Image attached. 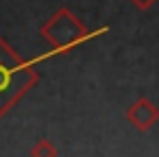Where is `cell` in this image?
<instances>
[{
  "instance_id": "1",
  "label": "cell",
  "mask_w": 159,
  "mask_h": 157,
  "mask_svg": "<svg viewBox=\"0 0 159 157\" xmlns=\"http://www.w3.org/2000/svg\"><path fill=\"white\" fill-rule=\"evenodd\" d=\"M157 109L148 103V100H139L137 105H133V109L129 111V118L139 127V129H148L155 120H157Z\"/></svg>"
},
{
  "instance_id": "2",
  "label": "cell",
  "mask_w": 159,
  "mask_h": 157,
  "mask_svg": "<svg viewBox=\"0 0 159 157\" xmlns=\"http://www.w3.org/2000/svg\"><path fill=\"white\" fill-rule=\"evenodd\" d=\"M152 2H155V0H135V5H137V7H150Z\"/></svg>"
}]
</instances>
